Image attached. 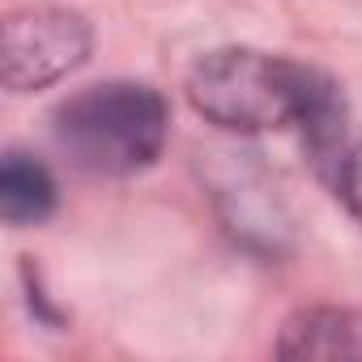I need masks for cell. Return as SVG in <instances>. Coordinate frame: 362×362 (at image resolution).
<instances>
[{
    "mask_svg": "<svg viewBox=\"0 0 362 362\" xmlns=\"http://www.w3.org/2000/svg\"><path fill=\"white\" fill-rule=\"evenodd\" d=\"M166 141V103L136 81H107L56 111V145L90 175H136Z\"/></svg>",
    "mask_w": 362,
    "mask_h": 362,
    "instance_id": "obj_2",
    "label": "cell"
},
{
    "mask_svg": "<svg viewBox=\"0 0 362 362\" xmlns=\"http://www.w3.org/2000/svg\"><path fill=\"white\" fill-rule=\"evenodd\" d=\"M90 56V26L81 13L69 9H22L9 13L5 39H0V69L13 94L43 90L73 73Z\"/></svg>",
    "mask_w": 362,
    "mask_h": 362,
    "instance_id": "obj_3",
    "label": "cell"
},
{
    "mask_svg": "<svg viewBox=\"0 0 362 362\" xmlns=\"http://www.w3.org/2000/svg\"><path fill=\"white\" fill-rule=\"evenodd\" d=\"M332 184H337L341 205L362 222V141L349 145V149H341V158L332 166Z\"/></svg>",
    "mask_w": 362,
    "mask_h": 362,
    "instance_id": "obj_6",
    "label": "cell"
},
{
    "mask_svg": "<svg viewBox=\"0 0 362 362\" xmlns=\"http://www.w3.org/2000/svg\"><path fill=\"white\" fill-rule=\"evenodd\" d=\"M281 358H362V311L311 307L298 311L277 341Z\"/></svg>",
    "mask_w": 362,
    "mask_h": 362,
    "instance_id": "obj_4",
    "label": "cell"
},
{
    "mask_svg": "<svg viewBox=\"0 0 362 362\" xmlns=\"http://www.w3.org/2000/svg\"><path fill=\"white\" fill-rule=\"evenodd\" d=\"M56 209V184L43 162L9 149L0 162V214L9 226H35Z\"/></svg>",
    "mask_w": 362,
    "mask_h": 362,
    "instance_id": "obj_5",
    "label": "cell"
},
{
    "mask_svg": "<svg viewBox=\"0 0 362 362\" xmlns=\"http://www.w3.org/2000/svg\"><path fill=\"white\" fill-rule=\"evenodd\" d=\"M188 103L218 128L230 132H269L298 128L320 162L341 158V119L345 107L337 86L294 60L264 56L252 47H226L197 60L188 73Z\"/></svg>",
    "mask_w": 362,
    "mask_h": 362,
    "instance_id": "obj_1",
    "label": "cell"
}]
</instances>
